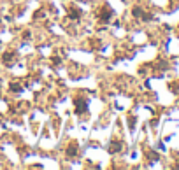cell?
<instances>
[{"label":"cell","instance_id":"cell-1","mask_svg":"<svg viewBox=\"0 0 179 170\" xmlns=\"http://www.w3.org/2000/svg\"><path fill=\"white\" fill-rule=\"evenodd\" d=\"M76 105H77V107H76V112H77V114H81V112H84V110L88 109L86 107L88 105L86 100H76Z\"/></svg>","mask_w":179,"mask_h":170},{"label":"cell","instance_id":"cell-2","mask_svg":"<svg viewBox=\"0 0 179 170\" xmlns=\"http://www.w3.org/2000/svg\"><path fill=\"white\" fill-rule=\"evenodd\" d=\"M121 146H123L121 142H111V144H109V153H118L121 149Z\"/></svg>","mask_w":179,"mask_h":170},{"label":"cell","instance_id":"cell-3","mask_svg":"<svg viewBox=\"0 0 179 170\" xmlns=\"http://www.w3.org/2000/svg\"><path fill=\"white\" fill-rule=\"evenodd\" d=\"M76 154H77V147H76V146H70L67 149V156H76Z\"/></svg>","mask_w":179,"mask_h":170},{"label":"cell","instance_id":"cell-4","mask_svg":"<svg viewBox=\"0 0 179 170\" xmlns=\"http://www.w3.org/2000/svg\"><path fill=\"white\" fill-rule=\"evenodd\" d=\"M111 14H112L111 11H105V12H102V14H100V19H102V21H107V19L111 18Z\"/></svg>","mask_w":179,"mask_h":170},{"label":"cell","instance_id":"cell-5","mask_svg":"<svg viewBox=\"0 0 179 170\" xmlns=\"http://www.w3.org/2000/svg\"><path fill=\"white\" fill-rule=\"evenodd\" d=\"M21 90H23V88H21L19 84H16V83H14V84H11V91H14V93H19Z\"/></svg>","mask_w":179,"mask_h":170},{"label":"cell","instance_id":"cell-6","mask_svg":"<svg viewBox=\"0 0 179 170\" xmlns=\"http://www.w3.org/2000/svg\"><path fill=\"white\" fill-rule=\"evenodd\" d=\"M13 53H6V55H4V61H9V60H13Z\"/></svg>","mask_w":179,"mask_h":170}]
</instances>
